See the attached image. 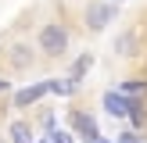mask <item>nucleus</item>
<instances>
[{
	"label": "nucleus",
	"instance_id": "6e6552de",
	"mask_svg": "<svg viewBox=\"0 0 147 143\" xmlns=\"http://www.w3.org/2000/svg\"><path fill=\"white\" fill-rule=\"evenodd\" d=\"M90 68H93V54H90V50H83V54L72 61V68H68V82L79 86V82L86 79V72H90Z\"/></svg>",
	"mask_w": 147,
	"mask_h": 143
},
{
	"label": "nucleus",
	"instance_id": "2eb2a0df",
	"mask_svg": "<svg viewBox=\"0 0 147 143\" xmlns=\"http://www.w3.org/2000/svg\"><path fill=\"white\" fill-rule=\"evenodd\" d=\"M11 90V79H0V93H7Z\"/></svg>",
	"mask_w": 147,
	"mask_h": 143
},
{
	"label": "nucleus",
	"instance_id": "f3484780",
	"mask_svg": "<svg viewBox=\"0 0 147 143\" xmlns=\"http://www.w3.org/2000/svg\"><path fill=\"white\" fill-rule=\"evenodd\" d=\"M40 143H50V140H40Z\"/></svg>",
	"mask_w": 147,
	"mask_h": 143
},
{
	"label": "nucleus",
	"instance_id": "1a4fd4ad",
	"mask_svg": "<svg viewBox=\"0 0 147 143\" xmlns=\"http://www.w3.org/2000/svg\"><path fill=\"white\" fill-rule=\"evenodd\" d=\"M115 90H119L122 97H129V100H147V79H126V82H119Z\"/></svg>",
	"mask_w": 147,
	"mask_h": 143
},
{
	"label": "nucleus",
	"instance_id": "39448f33",
	"mask_svg": "<svg viewBox=\"0 0 147 143\" xmlns=\"http://www.w3.org/2000/svg\"><path fill=\"white\" fill-rule=\"evenodd\" d=\"M50 93V79H40V82H32V86H22V90H14V97H11V107H18V111H29V107H36L43 97Z\"/></svg>",
	"mask_w": 147,
	"mask_h": 143
},
{
	"label": "nucleus",
	"instance_id": "9d476101",
	"mask_svg": "<svg viewBox=\"0 0 147 143\" xmlns=\"http://www.w3.org/2000/svg\"><path fill=\"white\" fill-rule=\"evenodd\" d=\"M7 136H11V143H36L32 140V122H25V118H14Z\"/></svg>",
	"mask_w": 147,
	"mask_h": 143
},
{
	"label": "nucleus",
	"instance_id": "0eeeda50",
	"mask_svg": "<svg viewBox=\"0 0 147 143\" xmlns=\"http://www.w3.org/2000/svg\"><path fill=\"white\" fill-rule=\"evenodd\" d=\"M115 50H119L122 57H136V54H140V32H136V29L122 32L119 39H115Z\"/></svg>",
	"mask_w": 147,
	"mask_h": 143
},
{
	"label": "nucleus",
	"instance_id": "f8f14e48",
	"mask_svg": "<svg viewBox=\"0 0 147 143\" xmlns=\"http://www.w3.org/2000/svg\"><path fill=\"white\" fill-rule=\"evenodd\" d=\"M79 86L76 82H68V79H50V93H57V97H72Z\"/></svg>",
	"mask_w": 147,
	"mask_h": 143
},
{
	"label": "nucleus",
	"instance_id": "423d86ee",
	"mask_svg": "<svg viewBox=\"0 0 147 143\" xmlns=\"http://www.w3.org/2000/svg\"><path fill=\"white\" fill-rule=\"evenodd\" d=\"M100 104H104V111L111 114V118H129V107H133V100H129V97H122L119 90H108Z\"/></svg>",
	"mask_w": 147,
	"mask_h": 143
},
{
	"label": "nucleus",
	"instance_id": "7ed1b4c3",
	"mask_svg": "<svg viewBox=\"0 0 147 143\" xmlns=\"http://www.w3.org/2000/svg\"><path fill=\"white\" fill-rule=\"evenodd\" d=\"M0 64H4V72H11V75H25V72L36 68V47H29V43H11V47L0 54Z\"/></svg>",
	"mask_w": 147,
	"mask_h": 143
},
{
	"label": "nucleus",
	"instance_id": "dca6fc26",
	"mask_svg": "<svg viewBox=\"0 0 147 143\" xmlns=\"http://www.w3.org/2000/svg\"><path fill=\"white\" fill-rule=\"evenodd\" d=\"M0 143H7V136H0Z\"/></svg>",
	"mask_w": 147,
	"mask_h": 143
},
{
	"label": "nucleus",
	"instance_id": "f03ea898",
	"mask_svg": "<svg viewBox=\"0 0 147 143\" xmlns=\"http://www.w3.org/2000/svg\"><path fill=\"white\" fill-rule=\"evenodd\" d=\"M68 132L72 136H79L83 143H100L104 136H100V125H97V118H93L86 107H68Z\"/></svg>",
	"mask_w": 147,
	"mask_h": 143
},
{
	"label": "nucleus",
	"instance_id": "ddd939ff",
	"mask_svg": "<svg viewBox=\"0 0 147 143\" xmlns=\"http://www.w3.org/2000/svg\"><path fill=\"white\" fill-rule=\"evenodd\" d=\"M50 143H76V136H72L68 129H54V132H50Z\"/></svg>",
	"mask_w": 147,
	"mask_h": 143
},
{
	"label": "nucleus",
	"instance_id": "4468645a",
	"mask_svg": "<svg viewBox=\"0 0 147 143\" xmlns=\"http://www.w3.org/2000/svg\"><path fill=\"white\" fill-rule=\"evenodd\" d=\"M115 143H144V140H140V132L126 129V132H119V140H115Z\"/></svg>",
	"mask_w": 147,
	"mask_h": 143
},
{
	"label": "nucleus",
	"instance_id": "9b49d317",
	"mask_svg": "<svg viewBox=\"0 0 147 143\" xmlns=\"http://www.w3.org/2000/svg\"><path fill=\"white\" fill-rule=\"evenodd\" d=\"M129 125H133V132H140L147 125V100H133V107H129Z\"/></svg>",
	"mask_w": 147,
	"mask_h": 143
},
{
	"label": "nucleus",
	"instance_id": "a211bd4d",
	"mask_svg": "<svg viewBox=\"0 0 147 143\" xmlns=\"http://www.w3.org/2000/svg\"><path fill=\"white\" fill-rule=\"evenodd\" d=\"M100 143H108V140H100Z\"/></svg>",
	"mask_w": 147,
	"mask_h": 143
},
{
	"label": "nucleus",
	"instance_id": "20e7f679",
	"mask_svg": "<svg viewBox=\"0 0 147 143\" xmlns=\"http://www.w3.org/2000/svg\"><path fill=\"white\" fill-rule=\"evenodd\" d=\"M115 14H119V7L108 4V0H90L83 11V21L90 32H100V29H108V21H115Z\"/></svg>",
	"mask_w": 147,
	"mask_h": 143
},
{
	"label": "nucleus",
	"instance_id": "f257e3e1",
	"mask_svg": "<svg viewBox=\"0 0 147 143\" xmlns=\"http://www.w3.org/2000/svg\"><path fill=\"white\" fill-rule=\"evenodd\" d=\"M68 47H72L68 25H61V21H43V25H40V32H36V54L57 61V57L68 54Z\"/></svg>",
	"mask_w": 147,
	"mask_h": 143
}]
</instances>
